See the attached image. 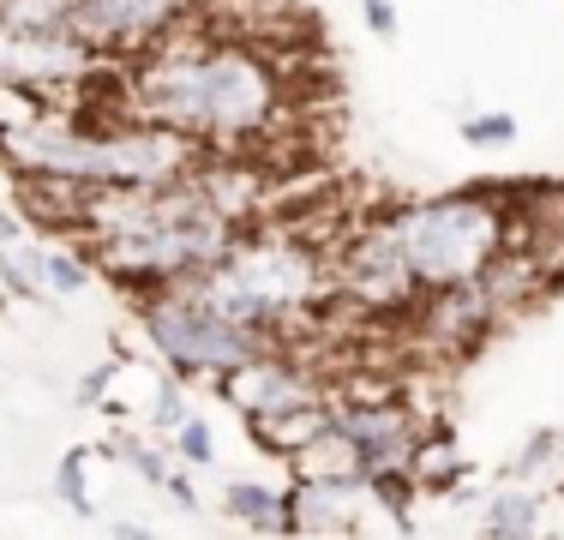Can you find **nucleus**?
Returning <instances> with one entry per match:
<instances>
[{"label":"nucleus","mask_w":564,"mask_h":540,"mask_svg":"<svg viewBox=\"0 0 564 540\" xmlns=\"http://www.w3.org/2000/svg\"><path fill=\"white\" fill-rule=\"evenodd\" d=\"M132 115L198 139L205 151H240L282 120V66L252 36H223L186 19L127 66Z\"/></svg>","instance_id":"f257e3e1"},{"label":"nucleus","mask_w":564,"mask_h":540,"mask_svg":"<svg viewBox=\"0 0 564 540\" xmlns=\"http://www.w3.org/2000/svg\"><path fill=\"white\" fill-rule=\"evenodd\" d=\"M181 289L247 331L289 336V324L330 294V259L294 228H240L223 259Z\"/></svg>","instance_id":"f03ea898"},{"label":"nucleus","mask_w":564,"mask_h":540,"mask_svg":"<svg viewBox=\"0 0 564 540\" xmlns=\"http://www.w3.org/2000/svg\"><path fill=\"white\" fill-rule=\"evenodd\" d=\"M391 228H397L402 252H409V270L421 282V294L487 277V264L517 240V216H510V205L492 186L409 198V205L391 210Z\"/></svg>","instance_id":"7ed1b4c3"},{"label":"nucleus","mask_w":564,"mask_h":540,"mask_svg":"<svg viewBox=\"0 0 564 540\" xmlns=\"http://www.w3.org/2000/svg\"><path fill=\"white\" fill-rule=\"evenodd\" d=\"M235 235H240V223H228V216L198 193L193 174H186L174 205L156 216L151 228L97 240V247H90V264L132 294H156V289H181V282L205 277V270L228 252Z\"/></svg>","instance_id":"20e7f679"},{"label":"nucleus","mask_w":564,"mask_h":540,"mask_svg":"<svg viewBox=\"0 0 564 540\" xmlns=\"http://www.w3.org/2000/svg\"><path fill=\"white\" fill-rule=\"evenodd\" d=\"M139 324L151 336V348L163 355L169 372H181L186 385L193 378H223L228 367L264 355L282 336H264V331H247V324L223 318L217 306H205L193 289H156V294H139Z\"/></svg>","instance_id":"39448f33"},{"label":"nucleus","mask_w":564,"mask_h":540,"mask_svg":"<svg viewBox=\"0 0 564 540\" xmlns=\"http://www.w3.org/2000/svg\"><path fill=\"white\" fill-rule=\"evenodd\" d=\"M330 294L360 313H414L421 306V282L409 270L391 216H372L330 247Z\"/></svg>","instance_id":"423d86ee"},{"label":"nucleus","mask_w":564,"mask_h":540,"mask_svg":"<svg viewBox=\"0 0 564 540\" xmlns=\"http://www.w3.org/2000/svg\"><path fill=\"white\" fill-rule=\"evenodd\" d=\"M97 73H102V54L78 43L73 31H19V24L0 19V85L43 90L48 102L78 108Z\"/></svg>","instance_id":"0eeeda50"},{"label":"nucleus","mask_w":564,"mask_h":540,"mask_svg":"<svg viewBox=\"0 0 564 540\" xmlns=\"http://www.w3.org/2000/svg\"><path fill=\"white\" fill-rule=\"evenodd\" d=\"M186 19H193V0H78L73 36L90 43L102 61H139Z\"/></svg>","instance_id":"6e6552de"},{"label":"nucleus","mask_w":564,"mask_h":540,"mask_svg":"<svg viewBox=\"0 0 564 540\" xmlns=\"http://www.w3.org/2000/svg\"><path fill=\"white\" fill-rule=\"evenodd\" d=\"M223 402L247 421V414H271V409H289V402H306V397H325V378L306 367L301 355L289 348V336L271 343L264 355L240 360V367H228L217 378Z\"/></svg>","instance_id":"1a4fd4ad"},{"label":"nucleus","mask_w":564,"mask_h":540,"mask_svg":"<svg viewBox=\"0 0 564 540\" xmlns=\"http://www.w3.org/2000/svg\"><path fill=\"white\" fill-rule=\"evenodd\" d=\"M330 421L360 444L367 475L414 468V451H421V432H426L397 397H330Z\"/></svg>","instance_id":"9d476101"},{"label":"nucleus","mask_w":564,"mask_h":540,"mask_svg":"<svg viewBox=\"0 0 564 540\" xmlns=\"http://www.w3.org/2000/svg\"><path fill=\"white\" fill-rule=\"evenodd\" d=\"M372 517H379V498L367 475L289 486V534H360Z\"/></svg>","instance_id":"9b49d317"},{"label":"nucleus","mask_w":564,"mask_h":540,"mask_svg":"<svg viewBox=\"0 0 564 540\" xmlns=\"http://www.w3.org/2000/svg\"><path fill=\"white\" fill-rule=\"evenodd\" d=\"M499 318H505V306L492 301V289L480 277L421 294V336L433 348H445V355H468Z\"/></svg>","instance_id":"f8f14e48"},{"label":"nucleus","mask_w":564,"mask_h":540,"mask_svg":"<svg viewBox=\"0 0 564 540\" xmlns=\"http://www.w3.org/2000/svg\"><path fill=\"white\" fill-rule=\"evenodd\" d=\"M325 426H330V397H306V402H289V409H271V414H247L252 444L282 456V463H289L306 439H318Z\"/></svg>","instance_id":"ddd939ff"},{"label":"nucleus","mask_w":564,"mask_h":540,"mask_svg":"<svg viewBox=\"0 0 564 540\" xmlns=\"http://www.w3.org/2000/svg\"><path fill=\"white\" fill-rule=\"evenodd\" d=\"M289 475L294 480H348V475H367V463H360V444L330 421L318 439H306L301 451L289 456Z\"/></svg>","instance_id":"4468645a"},{"label":"nucleus","mask_w":564,"mask_h":540,"mask_svg":"<svg viewBox=\"0 0 564 540\" xmlns=\"http://www.w3.org/2000/svg\"><path fill=\"white\" fill-rule=\"evenodd\" d=\"M223 505H228V522H240V529H252V534H289V493H282V486L228 480Z\"/></svg>","instance_id":"2eb2a0df"},{"label":"nucleus","mask_w":564,"mask_h":540,"mask_svg":"<svg viewBox=\"0 0 564 540\" xmlns=\"http://www.w3.org/2000/svg\"><path fill=\"white\" fill-rule=\"evenodd\" d=\"M19 252L31 259L36 282H43V294H61V301L85 294V289H90V277H97V264H90L85 252H73V247H48V240H36V235H24V240H19Z\"/></svg>","instance_id":"dca6fc26"},{"label":"nucleus","mask_w":564,"mask_h":540,"mask_svg":"<svg viewBox=\"0 0 564 540\" xmlns=\"http://www.w3.org/2000/svg\"><path fill=\"white\" fill-rule=\"evenodd\" d=\"M480 529H487L492 540H522L541 529V493L534 486H499V493L487 498V510H480Z\"/></svg>","instance_id":"f3484780"},{"label":"nucleus","mask_w":564,"mask_h":540,"mask_svg":"<svg viewBox=\"0 0 564 540\" xmlns=\"http://www.w3.org/2000/svg\"><path fill=\"white\" fill-rule=\"evenodd\" d=\"M78 0H0V19L19 31H73Z\"/></svg>","instance_id":"a211bd4d"},{"label":"nucleus","mask_w":564,"mask_h":540,"mask_svg":"<svg viewBox=\"0 0 564 540\" xmlns=\"http://www.w3.org/2000/svg\"><path fill=\"white\" fill-rule=\"evenodd\" d=\"M55 493L73 517H90V451H66L55 468Z\"/></svg>","instance_id":"6ab92c4d"},{"label":"nucleus","mask_w":564,"mask_h":540,"mask_svg":"<svg viewBox=\"0 0 564 540\" xmlns=\"http://www.w3.org/2000/svg\"><path fill=\"white\" fill-rule=\"evenodd\" d=\"M174 463H193V468L217 463V432H210L205 414H186V421L174 426Z\"/></svg>","instance_id":"aec40b11"},{"label":"nucleus","mask_w":564,"mask_h":540,"mask_svg":"<svg viewBox=\"0 0 564 540\" xmlns=\"http://www.w3.org/2000/svg\"><path fill=\"white\" fill-rule=\"evenodd\" d=\"M510 139H517V115H505V108H487V115L463 120V144H475V151H505Z\"/></svg>","instance_id":"412c9836"},{"label":"nucleus","mask_w":564,"mask_h":540,"mask_svg":"<svg viewBox=\"0 0 564 540\" xmlns=\"http://www.w3.org/2000/svg\"><path fill=\"white\" fill-rule=\"evenodd\" d=\"M186 414H193V409H186V378L181 372H163V378H156V397H151V426L156 432H174Z\"/></svg>","instance_id":"4be33fe9"},{"label":"nucleus","mask_w":564,"mask_h":540,"mask_svg":"<svg viewBox=\"0 0 564 540\" xmlns=\"http://www.w3.org/2000/svg\"><path fill=\"white\" fill-rule=\"evenodd\" d=\"M0 289H7L12 301H43V282H36V270L19 247H0Z\"/></svg>","instance_id":"5701e85b"},{"label":"nucleus","mask_w":564,"mask_h":540,"mask_svg":"<svg viewBox=\"0 0 564 540\" xmlns=\"http://www.w3.org/2000/svg\"><path fill=\"white\" fill-rule=\"evenodd\" d=\"M558 444H564V432H553V426H546V432H534V439L517 451V463H510V480H522V475H534V468H546V463H553V451H558Z\"/></svg>","instance_id":"b1692460"},{"label":"nucleus","mask_w":564,"mask_h":540,"mask_svg":"<svg viewBox=\"0 0 564 540\" xmlns=\"http://www.w3.org/2000/svg\"><path fill=\"white\" fill-rule=\"evenodd\" d=\"M127 468H139V475L151 480V486H163L174 463H169L163 451H156V444H144V439H127Z\"/></svg>","instance_id":"393cba45"},{"label":"nucleus","mask_w":564,"mask_h":540,"mask_svg":"<svg viewBox=\"0 0 564 540\" xmlns=\"http://www.w3.org/2000/svg\"><path fill=\"white\" fill-rule=\"evenodd\" d=\"M120 378V360H102L97 372H85V385H78V402H90V409H102L109 402V385Z\"/></svg>","instance_id":"a878e982"},{"label":"nucleus","mask_w":564,"mask_h":540,"mask_svg":"<svg viewBox=\"0 0 564 540\" xmlns=\"http://www.w3.org/2000/svg\"><path fill=\"white\" fill-rule=\"evenodd\" d=\"M360 12H367V31L379 36V43H391V36L402 31V24H397V0H360Z\"/></svg>","instance_id":"bb28decb"},{"label":"nucleus","mask_w":564,"mask_h":540,"mask_svg":"<svg viewBox=\"0 0 564 540\" xmlns=\"http://www.w3.org/2000/svg\"><path fill=\"white\" fill-rule=\"evenodd\" d=\"M163 493H174L181 498V510H198V486L181 475V468H169V480H163Z\"/></svg>","instance_id":"cd10ccee"},{"label":"nucleus","mask_w":564,"mask_h":540,"mask_svg":"<svg viewBox=\"0 0 564 540\" xmlns=\"http://www.w3.org/2000/svg\"><path fill=\"white\" fill-rule=\"evenodd\" d=\"M19 240H24V223L12 210H0V247H19Z\"/></svg>","instance_id":"c85d7f7f"},{"label":"nucleus","mask_w":564,"mask_h":540,"mask_svg":"<svg viewBox=\"0 0 564 540\" xmlns=\"http://www.w3.org/2000/svg\"><path fill=\"white\" fill-rule=\"evenodd\" d=\"M109 529H115V534H127V540H132V534H151V529H144V522H132V517H120V522H109Z\"/></svg>","instance_id":"c756f323"}]
</instances>
